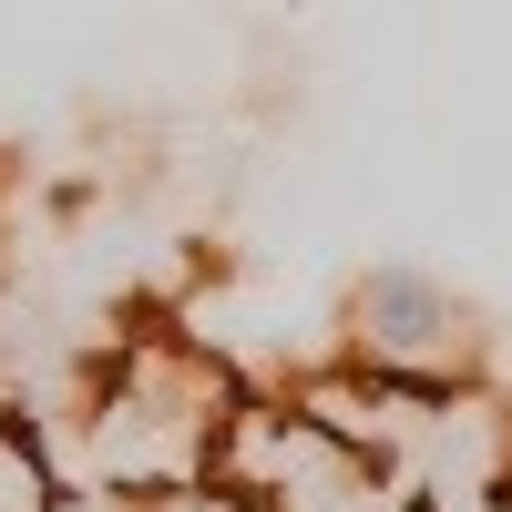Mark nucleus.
<instances>
[{"label":"nucleus","mask_w":512,"mask_h":512,"mask_svg":"<svg viewBox=\"0 0 512 512\" xmlns=\"http://www.w3.org/2000/svg\"><path fill=\"white\" fill-rule=\"evenodd\" d=\"M461 338V297L420 267H379L359 287V359H451Z\"/></svg>","instance_id":"nucleus-1"}]
</instances>
